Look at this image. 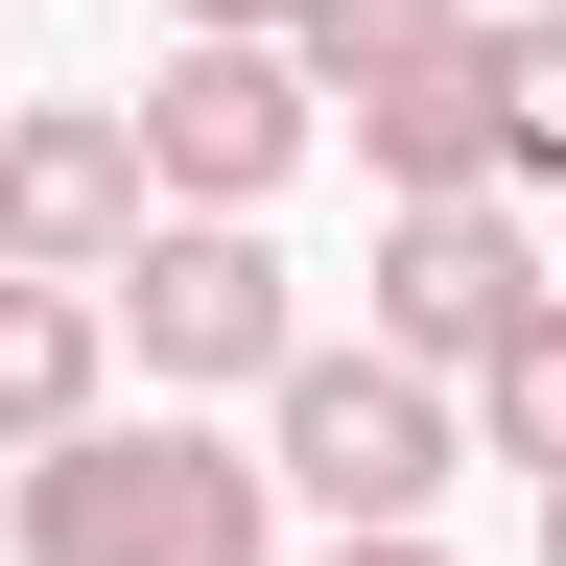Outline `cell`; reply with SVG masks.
Instances as JSON below:
<instances>
[{
  "label": "cell",
  "instance_id": "6da1fadb",
  "mask_svg": "<svg viewBox=\"0 0 566 566\" xmlns=\"http://www.w3.org/2000/svg\"><path fill=\"white\" fill-rule=\"evenodd\" d=\"M0 543L24 566H260L283 543V495H260V449H212V424L166 401V424H48V449H0Z\"/></svg>",
  "mask_w": 566,
  "mask_h": 566
},
{
  "label": "cell",
  "instance_id": "7a4b0ae2",
  "mask_svg": "<svg viewBox=\"0 0 566 566\" xmlns=\"http://www.w3.org/2000/svg\"><path fill=\"white\" fill-rule=\"evenodd\" d=\"M95 331H118L166 401H260L283 354H307V283H283L260 212H142V237L95 260Z\"/></svg>",
  "mask_w": 566,
  "mask_h": 566
},
{
  "label": "cell",
  "instance_id": "3957f363",
  "mask_svg": "<svg viewBox=\"0 0 566 566\" xmlns=\"http://www.w3.org/2000/svg\"><path fill=\"white\" fill-rule=\"evenodd\" d=\"M472 472V424H449V378H401V354H283V378H260V495H283V520H424V495H449Z\"/></svg>",
  "mask_w": 566,
  "mask_h": 566
},
{
  "label": "cell",
  "instance_id": "277c9868",
  "mask_svg": "<svg viewBox=\"0 0 566 566\" xmlns=\"http://www.w3.org/2000/svg\"><path fill=\"white\" fill-rule=\"evenodd\" d=\"M118 142H142V212H260V189L331 142V95H307L260 24H166V71L118 95Z\"/></svg>",
  "mask_w": 566,
  "mask_h": 566
},
{
  "label": "cell",
  "instance_id": "5b68a950",
  "mask_svg": "<svg viewBox=\"0 0 566 566\" xmlns=\"http://www.w3.org/2000/svg\"><path fill=\"white\" fill-rule=\"evenodd\" d=\"M520 307H543V212H520V189H401V212H378V283H354V354L472 378Z\"/></svg>",
  "mask_w": 566,
  "mask_h": 566
},
{
  "label": "cell",
  "instance_id": "8992f818",
  "mask_svg": "<svg viewBox=\"0 0 566 566\" xmlns=\"http://www.w3.org/2000/svg\"><path fill=\"white\" fill-rule=\"evenodd\" d=\"M118 237H142L118 95H0V283H95Z\"/></svg>",
  "mask_w": 566,
  "mask_h": 566
},
{
  "label": "cell",
  "instance_id": "52a82bcc",
  "mask_svg": "<svg viewBox=\"0 0 566 566\" xmlns=\"http://www.w3.org/2000/svg\"><path fill=\"white\" fill-rule=\"evenodd\" d=\"M354 166H378V189H495V95H472V24H449V48H401V71H354Z\"/></svg>",
  "mask_w": 566,
  "mask_h": 566
},
{
  "label": "cell",
  "instance_id": "ba28073f",
  "mask_svg": "<svg viewBox=\"0 0 566 566\" xmlns=\"http://www.w3.org/2000/svg\"><path fill=\"white\" fill-rule=\"evenodd\" d=\"M95 401H118L95 283H0V449H48V424H95Z\"/></svg>",
  "mask_w": 566,
  "mask_h": 566
},
{
  "label": "cell",
  "instance_id": "9c48e42d",
  "mask_svg": "<svg viewBox=\"0 0 566 566\" xmlns=\"http://www.w3.org/2000/svg\"><path fill=\"white\" fill-rule=\"evenodd\" d=\"M449 424H472L495 472H566V283H543V307H520V331L449 378Z\"/></svg>",
  "mask_w": 566,
  "mask_h": 566
},
{
  "label": "cell",
  "instance_id": "30bf717a",
  "mask_svg": "<svg viewBox=\"0 0 566 566\" xmlns=\"http://www.w3.org/2000/svg\"><path fill=\"white\" fill-rule=\"evenodd\" d=\"M472 95H495V189H566V24H472Z\"/></svg>",
  "mask_w": 566,
  "mask_h": 566
},
{
  "label": "cell",
  "instance_id": "8fae6325",
  "mask_svg": "<svg viewBox=\"0 0 566 566\" xmlns=\"http://www.w3.org/2000/svg\"><path fill=\"white\" fill-rule=\"evenodd\" d=\"M472 0H283V71L307 95H354V71H401V48H449Z\"/></svg>",
  "mask_w": 566,
  "mask_h": 566
},
{
  "label": "cell",
  "instance_id": "7c38bea8",
  "mask_svg": "<svg viewBox=\"0 0 566 566\" xmlns=\"http://www.w3.org/2000/svg\"><path fill=\"white\" fill-rule=\"evenodd\" d=\"M331 566H449V543H424V520H354V543H331Z\"/></svg>",
  "mask_w": 566,
  "mask_h": 566
},
{
  "label": "cell",
  "instance_id": "4fadbf2b",
  "mask_svg": "<svg viewBox=\"0 0 566 566\" xmlns=\"http://www.w3.org/2000/svg\"><path fill=\"white\" fill-rule=\"evenodd\" d=\"M166 24H260V48H283V0H166Z\"/></svg>",
  "mask_w": 566,
  "mask_h": 566
},
{
  "label": "cell",
  "instance_id": "5bb4252c",
  "mask_svg": "<svg viewBox=\"0 0 566 566\" xmlns=\"http://www.w3.org/2000/svg\"><path fill=\"white\" fill-rule=\"evenodd\" d=\"M543 566H566V472H543Z\"/></svg>",
  "mask_w": 566,
  "mask_h": 566
},
{
  "label": "cell",
  "instance_id": "9a60e30c",
  "mask_svg": "<svg viewBox=\"0 0 566 566\" xmlns=\"http://www.w3.org/2000/svg\"><path fill=\"white\" fill-rule=\"evenodd\" d=\"M543 283H566V260H543Z\"/></svg>",
  "mask_w": 566,
  "mask_h": 566
}]
</instances>
